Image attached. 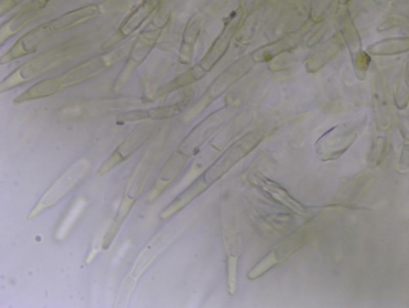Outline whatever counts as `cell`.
<instances>
[{"mask_svg": "<svg viewBox=\"0 0 409 308\" xmlns=\"http://www.w3.org/2000/svg\"><path fill=\"white\" fill-rule=\"evenodd\" d=\"M357 56L355 60L356 67L360 70L365 71L368 68L370 61L369 56L363 52L359 53Z\"/></svg>", "mask_w": 409, "mask_h": 308, "instance_id": "obj_3", "label": "cell"}, {"mask_svg": "<svg viewBox=\"0 0 409 308\" xmlns=\"http://www.w3.org/2000/svg\"><path fill=\"white\" fill-rule=\"evenodd\" d=\"M408 49V38H395L380 41L369 46L368 51L372 55H389L403 53Z\"/></svg>", "mask_w": 409, "mask_h": 308, "instance_id": "obj_1", "label": "cell"}, {"mask_svg": "<svg viewBox=\"0 0 409 308\" xmlns=\"http://www.w3.org/2000/svg\"><path fill=\"white\" fill-rule=\"evenodd\" d=\"M338 40L337 37L331 39L314 54L313 57L316 59V69H320L339 50L341 42Z\"/></svg>", "mask_w": 409, "mask_h": 308, "instance_id": "obj_2", "label": "cell"}]
</instances>
